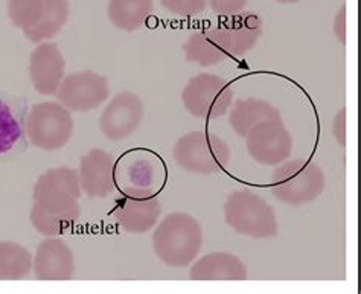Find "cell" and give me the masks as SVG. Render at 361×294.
<instances>
[{
  "mask_svg": "<svg viewBox=\"0 0 361 294\" xmlns=\"http://www.w3.org/2000/svg\"><path fill=\"white\" fill-rule=\"evenodd\" d=\"M203 247L202 226L186 212L168 214L153 232V250L169 267H188Z\"/></svg>",
  "mask_w": 361,
  "mask_h": 294,
  "instance_id": "1",
  "label": "cell"
},
{
  "mask_svg": "<svg viewBox=\"0 0 361 294\" xmlns=\"http://www.w3.org/2000/svg\"><path fill=\"white\" fill-rule=\"evenodd\" d=\"M326 185L323 169L314 162L294 159L276 165L271 174V192L282 204L302 206L322 195Z\"/></svg>",
  "mask_w": 361,
  "mask_h": 294,
  "instance_id": "2",
  "label": "cell"
},
{
  "mask_svg": "<svg viewBox=\"0 0 361 294\" xmlns=\"http://www.w3.org/2000/svg\"><path fill=\"white\" fill-rule=\"evenodd\" d=\"M227 226L255 240L274 238L279 232L278 218L273 207L250 189H236L224 203Z\"/></svg>",
  "mask_w": 361,
  "mask_h": 294,
  "instance_id": "3",
  "label": "cell"
},
{
  "mask_svg": "<svg viewBox=\"0 0 361 294\" xmlns=\"http://www.w3.org/2000/svg\"><path fill=\"white\" fill-rule=\"evenodd\" d=\"M176 164L186 173L214 176L229 166L231 148L211 131L197 130L180 137L173 148Z\"/></svg>",
  "mask_w": 361,
  "mask_h": 294,
  "instance_id": "4",
  "label": "cell"
},
{
  "mask_svg": "<svg viewBox=\"0 0 361 294\" xmlns=\"http://www.w3.org/2000/svg\"><path fill=\"white\" fill-rule=\"evenodd\" d=\"M73 128L71 111L60 102L34 104L25 122L26 137L43 151H56L68 145Z\"/></svg>",
  "mask_w": 361,
  "mask_h": 294,
  "instance_id": "5",
  "label": "cell"
},
{
  "mask_svg": "<svg viewBox=\"0 0 361 294\" xmlns=\"http://www.w3.org/2000/svg\"><path fill=\"white\" fill-rule=\"evenodd\" d=\"M188 113L198 119L226 116L233 104V90L224 78L212 73H198L188 81L182 92Z\"/></svg>",
  "mask_w": 361,
  "mask_h": 294,
  "instance_id": "6",
  "label": "cell"
},
{
  "mask_svg": "<svg viewBox=\"0 0 361 294\" xmlns=\"http://www.w3.org/2000/svg\"><path fill=\"white\" fill-rule=\"evenodd\" d=\"M245 145L256 164L276 166L290 159L293 137L282 119L262 121L247 133Z\"/></svg>",
  "mask_w": 361,
  "mask_h": 294,
  "instance_id": "7",
  "label": "cell"
},
{
  "mask_svg": "<svg viewBox=\"0 0 361 294\" xmlns=\"http://www.w3.org/2000/svg\"><path fill=\"white\" fill-rule=\"evenodd\" d=\"M56 99L69 111H92L109 99V81L102 75L92 71L71 73L64 77Z\"/></svg>",
  "mask_w": 361,
  "mask_h": 294,
  "instance_id": "8",
  "label": "cell"
},
{
  "mask_svg": "<svg viewBox=\"0 0 361 294\" xmlns=\"http://www.w3.org/2000/svg\"><path fill=\"white\" fill-rule=\"evenodd\" d=\"M160 173L153 154L130 151L116 162V188L127 197H151L160 189Z\"/></svg>",
  "mask_w": 361,
  "mask_h": 294,
  "instance_id": "9",
  "label": "cell"
},
{
  "mask_svg": "<svg viewBox=\"0 0 361 294\" xmlns=\"http://www.w3.org/2000/svg\"><path fill=\"white\" fill-rule=\"evenodd\" d=\"M144 119V104L136 93L121 92L107 104L99 118L104 137L118 142L133 136Z\"/></svg>",
  "mask_w": 361,
  "mask_h": 294,
  "instance_id": "10",
  "label": "cell"
},
{
  "mask_svg": "<svg viewBox=\"0 0 361 294\" xmlns=\"http://www.w3.org/2000/svg\"><path fill=\"white\" fill-rule=\"evenodd\" d=\"M81 215V206L73 198H40L34 200L30 214L34 229L43 236L68 233Z\"/></svg>",
  "mask_w": 361,
  "mask_h": 294,
  "instance_id": "11",
  "label": "cell"
},
{
  "mask_svg": "<svg viewBox=\"0 0 361 294\" xmlns=\"http://www.w3.org/2000/svg\"><path fill=\"white\" fill-rule=\"evenodd\" d=\"M81 191L89 198H106L116 189V160L99 148L90 149L80 160Z\"/></svg>",
  "mask_w": 361,
  "mask_h": 294,
  "instance_id": "12",
  "label": "cell"
},
{
  "mask_svg": "<svg viewBox=\"0 0 361 294\" xmlns=\"http://www.w3.org/2000/svg\"><path fill=\"white\" fill-rule=\"evenodd\" d=\"M34 276L39 281L63 282L75 274V256L71 247L56 236H46L32 259Z\"/></svg>",
  "mask_w": 361,
  "mask_h": 294,
  "instance_id": "13",
  "label": "cell"
},
{
  "mask_svg": "<svg viewBox=\"0 0 361 294\" xmlns=\"http://www.w3.org/2000/svg\"><path fill=\"white\" fill-rule=\"evenodd\" d=\"M66 60L59 44L40 43L30 56V78L34 89L44 97L55 94L64 80Z\"/></svg>",
  "mask_w": 361,
  "mask_h": 294,
  "instance_id": "14",
  "label": "cell"
},
{
  "mask_svg": "<svg viewBox=\"0 0 361 294\" xmlns=\"http://www.w3.org/2000/svg\"><path fill=\"white\" fill-rule=\"evenodd\" d=\"M185 59L189 63L211 68L231 56V44L224 30L220 26L195 31L183 44Z\"/></svg>",
  "mask_w": 361,
  "mask_h": 294,
  "instance_id": "15",
  "label": "cell"
},
{
  "mask_svg": "<svg viewBox=\"0 0 361 294\" xmlns=\"http://www.w3.org/2000/svg\"><path fill=\"white\" fill-rule=\"evenodd\" d=\"M161 203L156 195L127 197L116 204L113 216L127 233H147L157 226Z\"/></svg>",
  "mask_w": 361,
  "mask_h": 294,
  "instance_id": "16",
  "label": "cell"
},
{
  "mask_svg": "<svg viewBox=\"0 0 361 294\" xmlns=\"http://www.w3.org/2000/svg\"><path fill=\"white\" fill-rule=\"evenodd\" d=\"M191 281H247V267L229 252H212L192 262Z\"/></svg>",
  "mask_w": 361,
  "mask_h": 294,
  "instance_id": "17",
  "label": "cell"
},
{
  "mask_svg": "<svg viewBox=\"0 0 361 294\" xmlns=\"http://www.w3.org/2000/svg\"><path fill=\"white\" fill-rule=\"evenodd\" d=\"M221 27L231 44V56L232 59H241L259 42L264 23L258 14L245 13L233 14L229 20L221 23Z\"/></svg>",
  "mask_w": 361,
  "mask_h": 294,
  "instance_id": "18",
  "label": "cell"
},
{
  "mask_svg": "<svg viewBox=\"0 0 361 294\" xmlns=\"http://www.w3.org/2000/svg\"><path fill=\"white\" fill-rule=\"evenodd\" d=\"M81 186L78 171L71 166H59L47 169L34 185L32 198H73L80 200Z\"/></svg>",
  "mask_w": 361,
  "mask_h": 294,
  "instance_id": "19",
  "label": "cell"
},
{
  "mask_svg": "<svg viewBox=\"0 0 361 294\" xmlns=\"http://www.w3.org/2000/svg\"><path fill=\"white\" fill-rule=\"evenodd\" d=\"M271 119H282V116L276 107L264 99H240L229 110V124L240 137H245L259 122Z\"/></svg>",
  "mask_w": 361,
  "mask_h": 294,
  "instance_id": "20",
  "label": "cell"
},
{
  "mask_svg": "<svg viewBox=\"0 0 361 294\" xmlns=\"http://www.w3.org/2000/svg\"><path fill=\"white\" fill-rule=\"evenodd\" d=\"M154 0H109L107 14L118 30L135 32L153 14Z\"/></svg>",
  "mask_w": 361,
  "mask_h": 294,
  "instance_id": "21",
  "label": "cell"
},
{
  "mask_svg": "<svg viewBox=\"0 0 361 294\" xmlns=\"http://www.w3.org/2000/svg\"><path fill=\"white\" fill-rule=\"evenodd\" d=\"M69 18V0H44L43 14L39 23L31 30L23 31L25 37L32 43H43L59 34Z\"/></svg>",
  "mask_w": 361,
  "mask_h": 294,
  "instance_id": "22",
  "label": "cell"
},
{
  "mask_svg": "<svg viewBox=\"0 0 361 294\" xmlns=\"http://www.w3.org/2000/svg\"><path fill=\"white\" fill-rule=\"evenodd\" d=\"M34 256L23 245L0 241V281H18L32 270Z\"/></svg>",
  "mask_w": 361,
  "mask_h": 294,
  "instance_id": "23",
  "label": "cell"
},
{
  "mask_svg": "<svg viewBox=\"0 0 361 294\" xmlns=\"http://www.w3.org/2000/svg\"><path fill=\"white\" fill-rule=\"evenodd\" d=\"M44 0H8L6 11L11 23L26 31L39 23L43 14Z\"/></svg>",
  "mask_w": 361,
  "mask_h": 294,
  "instance_id": "24",
  "label": "cell"
},
{
  "mask_svg": "<svg viewBox=\"0 0 361 294\" xmlns=\"http://www.w3.org/2000/svg\"><path fill=\"white\" fill-rule=\"evenodd\" d=\"M169 14L178 17H194L204 13L209 0H160Z\"/></svg>",
  "mask_w": 361,
  "mask_h": 294,
  "instance_id": "25",
  "label": "cell"
},
{
  "mask_svg": "<svg viewBox=\"0 0 361 294\" xmlns=\"http://www.w3.org/2000/svg\"><path fill=\"white\" fill-rule=\"evenodd\" d=\"M249 4V0H209L212 11L221 16L240 14Z\"/></svg>",
  "mask_w": 361,
  "mask_h": 294,
  "instance_id": "26",
  "label": "cell"
},
{
  "mask_svg": "<svg viewBox=\"0 0 361 294\" xmlns=\"http://www.w3.org/2000/svg\"><path fill=\"white\" fill-rule=\"evenodd\" d=\"M331 131H332V136H334V139L337 140V144L340 147H346V109L345 107H341L337 111L334 121H332Z\"/></svg>",
  "mask_w": 361,
  "mask_h": 294,
  "instance_id": "27",
  "label": "cell"
},
{
  "mask_svg": "<svg viewBox=\"0 0 361 294\" xmlns=\"http://www.w3.org/2000/svg\"><path fill=\"white\" fill-rule=\"evenodd\" d=\"M334 34L341 44H346V6L340 8L334 18Z\"/></svg>",
  "mask_w": 361,
  "mask_h": 294,
  "instance_id": "28",
  "label": "cell"
},
{
  "mask_svg": "<svg viewBox=\"0 0 361 294\" xmlns=\"http://www.w3.org/2000/svg\"><path fill=\"white\" fill-rule=\"evenodd\" d=\"M276 2H279V4H285V5H287V4H299L300 0H276Z\"/></svg>",
  "mask_w": 361,
  "mask_h": 294,
  "instance_id": "29",
  "label": "cell"
}]
</instances>
